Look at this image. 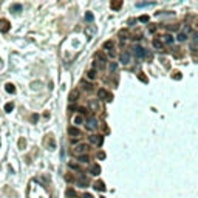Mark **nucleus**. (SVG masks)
<instances>
[{
  "label": "nucleus",
  "instance_id": "7c9ffc66",
  "mask_svg": "<svg viewBox=\"0 0 198 198\" xmlns=\"http://www.w3.org/2000/svg\"><path fill=\"white\" fill-rule=\"evenodd\" d=\"M78 112L81 113V115H84V113H87V108H84V107H81V108L78 110Z\"/></svg>",
  "mask_w": 198,
  "mask_h": 198
},
{
  "label": "nucleus",
  "instance_id": "7ed1b4c3",
  "mask_svg": "<svg viewBox=\"0 0 198 198\" xmlns=\"http://www.w3.org/2000/svg\"><path fill=\"white\" fill-rule=\"evenodd\" d=\"M88 141L91 144H94V146H102L104 138H102L101 135H91V136H88Z\"/></svg>",
  "mask_w": 198,
  "mask_h": 198
},
{
  "label": "nucleus",
  "instance_id": "f03ea898",
  "mask_svg": "<svg viewBox=\"0 0 198 198\" xmlns=\"http://www.w3.org/2000/svg\"><path fill=\"white\" fill-rule=\"evenodd\" d=\"M87 144H79V146H76L74 148H73V153L74 155H78V157H81V155H85L87 153Z\"/></svg>",
  "mask_w": 198,
  "mask_h": 198
},
{
  "label": "nucleus",
  "instance_id": "473e14b6",
  "mask_svg": "<svg viewBox=\"0 0 198 198\" xmlns=\"http://www.w3.org/2000/svg\"><path fill=\"white\" fill-rule=\"evenodd\" d=\"M85 19H87V20H93V16H91V14L88 13V14H87V16H85Z\"/></svg>",
  "mask_w": 198,
  "mask_h": 198
},
{
  "label": "nucleus",
  "instance_id": "4468645a",
  "mask_svg": "<svg viewBox=\"0 0 198 198\" xmlns=\"http://www.w3.org/2000/svg\"><path fill=\"white\" fill-rule=\"evenodd\" d=\"M90 108L91 110H94V112H98V110H99V101H98V99H93V101H90Z\"/></svg>",
  "mask_w": 198,
  "mask_h": 198
},
{
  "label": "nucleus",
  "instance_id": "2eb2a0df",
  "mask_svg": "<svg viewBox=\"0 0 198 198\" xmlns=\"http://www.w3.org/2000/svg\"><path fill=\"white\" fill-rule=\"evenodd\" d=\"M8 29H9V23L6 20L0 19V31H8Z\"/></svg>",
  "mask_w": 198,
  "mask_h": 198
},
{
  "label": "nucleus",
  "instance_id": "c9c22d12",
  "mask_svg": "<svg viewBox=\"0 0 198 198\" xmlns=\"http://www.w3.org/2000/svg\"><path fill=\"white\" fill-rule=\"evenodd\" d=\"M84 198H93V197H91L90 193H85V195H84Z\"/></svg>",
  "mask_w": 198,
  "mask_h": 198
},
{
  "label": "nucleus",
  "instance_id": "f8f14e48",
  "mask_svg": "<svg viewBox=\"0 0 198 198\" xmlns=\"http://www.w3.org/2000/svg\"><path fill=\"white\" fill-rule=\"evenodd\" d=\"M78 99H79V91L78 90H73L70 93V96H68V101H70V102H76Z\"/></svg>",
  "mask_w": 198,
  "mask_h": 198
},
{
  "label": "nucleus",
  "instance_id": "393cba45",
  "mask_svg": "<svg viewBox=\"0 0 198 198\" xmlns=\"http://www.w3.org/2000/svg\"><path fill=\"white\" fill-rule=\"evenodd\" d=\"M6 90H8V93H14V91H16L13 84H6Z\"/></svg>",
  "mask_w": 198,
  "mask_h": 198
},
{
  "label": "nucleus",
  "instance_id": "6e6552de",
  "mask_svg": "<svg viewBox=\"0 0 198 198\" xmlns=\"http://www.w3.org/2000/svg\"><path fill=\"white\" fill-rule=\"evenodd\" d=\"M98 98H99V101H105V98H108L107 101H110V99H112V96H110V94H108L104 88H101V90L98 91Z\"/></svg>",
  "mask_w": 198,
  "mask_h": 198
},
{
  "label": "nucleus",
  "instance_id": "a211bd4d",
  "mask_svg": "<svg viewBox=\"0 0 198 198\" xmlns=\"http://www.w3.org/2000/svg\"><path fill=\"white\" fill-rule=\"evenodd\" d=\"M78 161L79 163H88L90 158H88V155H81V157H78Z\"/></svg>",
  "mask_w": 198,
  "mask_h": 198
},
{
  "label": "nucleus",
  "instance_id": "ddd939ff",
  "mask_svg": "<svg viewBox=\"0 0 198 198\" xmlns=\"http://www.w3.org/2000/svg\"><path fill=\"white\" fill-rule=\"evenodd\" d=\"M94 59H96L98 62H101L102 65H105V64H107V59H105V56L102 54V53H96V54H94Z\"/></svg>",
  "mask_w": 198,
  "mask_h": 198
},
{
  "label": "nucleus",
  "instance_id": "39448f33",
  "mask_svg": "<svg viewBox=\"0 0 198 198\" xmlns=\"http://www.w3.org/2000/svg\"><path fill=\"white\" fill-rule=\"evenodd\" d=\"M119 60H121V64H124V65H128V64H130V51H122L121 53Z\"/></svg>",
  "mask_w": 198,
  "mask_h": 198
},
{
  "label": "nucleus",
  "instance_id": "2f4dec72",
  "mask_svg": "<svg viewBox=\"0 0 198 198\" xmlns=\"http://www.w3.org/2000/svg\"><path fill=\"white\" fill-rule=\"evenodd\" d=\"M116 67H118L116 64H112V65H110V70H112V71H115V70H116Z\"/></svg>",
  "mask_w": 198,
  "mask_h": 198
},
{
  "label": "nucleus",
  "instance_id": "0eeeda50",
  "mask_svg": "<svg viewBox=\"0 0 198 198\" xmlns=\"http://www.w3.org/2000/svg\"><path fill=\"white\" fill-rule=\"evenodd\" d=\"M152 47H153L155 50H158V51H161V50L164 48V43H163V40L159 39V37H155L153 42H152Z\"/></svg>",
  "mask_w": 198,
  "mask_h": 198
},
{
  "label": "nucleus",
  "instance_id": "a878e982",
  "mask_svg": "<svg viewBox=\"0 0 198 198\" xmlns=\"http://www.w3.org/2000/svg\"><path fill=\"white\" fill-rule=\"evenodd\" d=\"M11 11H13V13H16V11H22V6L20 5H13V6H11Z\"/></svg>",
  "mask_w": 198,
  "mask_h": 198
},
{
  "label": "nucleus",
  "instance_id": "c756f323",
  "mask_svg": "<svg viewBox=\"0 0 198 198\" xmlns=\"http://www.w3.org/2000/svg\"><path fill=\"white\" fill-rule=\"evenodd\" d=\"M84 87H85V90H87V91H90L91 88H93V87H91L90 84H84Z\"/></svg>",
  "mask_w": 198,
  "mask_h": 198
},
{
  "label": "nucleus",
  "instance_id": "5701e85b",
  "mask_svg": "<svg viewBox=\"0 0 198 198\" xmlns=\"http://www.w3.org/2000/svg\"><path fill=\"white\" fill-rule=\"evenodd\" d=\"M94 186H96V189H98V190H105V186H104V183H101V181H99V183H96V184H94Z\"/></svg>",
  "mask_w": 198,
  "mask_h": 198
},
{
  "label": "nucleus",
  "instance_id": "9d476101",
  "mask_svg": "<svg viewBox=\"0 0 198 198\" xmlns=\"http://www.w3.org/2000/svg\"><path fill=\"white\" fill-rule=\"evenodd\" d=\"M90 173L93 175V177H98V175L101 173V166H99V164H93L90 167Z\"/></svg>",
  "mask_w": 198,
  "mask_h": 198
},
{
  "label": "nucleus",
  "instance_id": "f704fd0d",
  "mask_svg": "<svg viewBox=\"0 0 198 198\" xmlns=\"http://www.w3.org/2000/svg\"><path fill=\"white\" fill-rule=\"evenodd\" d=\"M70 167H71V169H76V170H78V164H73V163H71Z\"/></svg>",
  "mask_w": 198,
  "mask_h": 198
},
{
  "label": "nucleus",
  "instance_id": "72a5a7b5",
  "mask_svg": "<svg viewBox=\"0 0 198 198\" xmlns=\"http://www.w3.org/2000/svg\"><path fill=\"white\" fill-rule=\"evenodd\" d=\"M98 158H99V159H104V158H105V153H102V152H101V153L98 155Z\"/></svg>",
  "mask_w": 198,
  "mask_h": 198
},
{
  "label": "nucleus",
  "instance_id": "dca6fc26",
  "mask_svg": "<svg viewBox=\"0 0 198 198\" xmlns=\"http://www.w3.org/2000/svg\"><path fill=\"white\" fill-rule=\"evenodd\" d=\"M175 40H178V42H186L187 40V34H184V33H178L177 34V37H175Z\"/></svg>",
  "mask_w": 198,
  "mask_h": 198
},
{
  "label": "nucleus",
  "instance_id": "c85d7f7f",
  "mask_svg": "<svg viewBox=\"0 0 198 198\" xmlns=\"http://www.w3.org/2000/svg\"><path fill=\"white\" fill-rule=\"evenodd\" d=\"M139 22H144V23H146V22H148V17L147 16H141L139 17Z\"/></svg>",
  "mask_w": 198,
  "mask_h": 198
},
{
  "label": "nucleus",
  "instance_id": "cd10ccee",
  "mask_svg": "<svg viewBox=\"0 0 198 198\" xmlns=\"http://www.w3.org/2000/svg\"><path fill=\"white\" fill-rule=\"evenodd\" d=\"M13 108H14V105L11 104V102H9V104H6V105H5V110H6V112H11V110H13Z\"/></svg>",
  "mask_w": 198,
  "mask_h": 198
},
{
  "label": "nucleus",
  "instance_id": "6ab92c4d",
  "mask_svg": "<svg viewBox=\"0 0 198 198\" xmlns=\"http://www.w3.org/2000/svg\"><path fill=\"white\" fill-rule=\"evenodd\" d=\"M122 6V2H112V8L113 9H119Z\"/></svg>",
  "mask_w": 198,
  "mask_h": 198
},
{
  "label": "nucleus",
  "instance_id": "4be33fe9",
  "mask_svg": "<svg viewBox=\"0 0 198 198\" xmlns=\"http://www.w3.org/2000/svg\"><path fill=\"white\" fill-rule=\"evenodd\" d=\"M73 122H74L76 125H81V124L84 122V119H82V118H81V116H76V118H74V119H73Z\"/></svg>",
  "mask_w": 198,
  "mask_h": 198
},
{
  "label": "nucleus",
  "instance_id": "f257e3e1",
  "mask_svg": "<svg viewBox=\"0 0 198 198\" xmlns=\"http://www.w3.org/2000/svg\"><path fill=\"white\" fill-rule=\"evenodd\" d=\"M133 54H135L138 59H144V58L147 56V51H146V48H144V47H139V45H136V47L133 48Z\"/></svg>",
  "mask_w": 198,
  "mask_h": 198
},
{
  "label": "nucleus",
  "instance_id": "412c9836",
  "mask_svg": "<svg viewBox=\"0 0 198 198\" xmlns=\"http://www.w3.org/2000/svg\"><path fill=\"white\" fill-rule=\"evenodd\" d=\"M181 33H184V34H187L189 36V33H190V28H189V25H183V28H181Z\"/></svg>",
  "mask_w": 198,
  "mask_h": 198
},
{
  "label": "nucleus",
  "instance_id": "aec40b11",
  "mask_svg": "<svg viewBox=\"0 0 198 198\" xmlns=\"http://www.w3.org/2000/svg\"><path fill=\"white\" fill-rule=\"evenodd\" d=\"M192 43L193 45H198V31H195L192 34Z\"/></svg>",
  "mask_w": 198,
  "mask_h": 198
},
{
  "label": "nucleus",
  "instance_id": "1a4fd4ad",
  "mask_svg": "<svg viewBox=\"0 0 198 198\" xmlns=\"http://www.w3.org/2000/svg\"><path fill=\"white\" fill-rule=\"evenodd\" d=\"M68 135L76 138V136H81V130H79L78 127H74V125H71V127H68Z\"/></svg>",
  "mask_w": 198,
  "mask_h": 198
},
{
  "label": "nucleus",
  "instance_id": "20e7f679",
  "mask_svg": "<svg viewBox=\"0 0 198 198\" xmlns=\"http://www.w3.org/2000/svg\"><path fill=\"white\" fill-rule=\"evenodd\" d=\"M113 47H115V43H113L112 40H108V42H105V43H104V50H107V51H108L110 58H115V54H116V53L113 51Z\"/></svg>",
  "mask_w": 198,
  "mask_h": 198
},
{
  "label": "nucleus",
  "instance_id": "9b49d317",
  "mask_svg": "<svg viewBox=\"0 0 198 198\" xmlns=\"http://www.w3.org/2000/svg\"><path fill=\"white\" fill-rule=\"evenodd\" d=\"M163 37H164V39H163V43H166V45H172L175 42L172 34H166V36H163Z\"/></svg>",
  "mask_w": 198,
  "mask_h": 198
},
{
  "label": "nucleus",
  "instance_id": "423d86ee",
  "mask_svg": "<svg viewBox=\"0 0 198 198\" xmlns=\"http://www.w3.org/2000/svg\"><path fill=\"white\" fill-rule=\"evenodd\" d=\"M85 127L88 128V130H93V128H96V127H98L96 118H88V119H87V122H85Z\"/></svg>",
  "mask_w": 198,
  "mask_h": 198
},
{
  "label": "nucleus",
  "instance_id": "f3484780",
  "mask_svg": "<svg viewBox=\"0 0 198 198\" xmlns=\"http://www.w3.org/2000/svg\"><path fill=\"white\" fill-rule=\"evenodd\" d=\"M67 197L68 198H76V197H78V195H76V190L74 189H67Z\"/></svg>",
  "mask_w": 198,
  "mask_h": 198
},
{
  "label": "nucleus",
  "instance_id": "b1692460",
  "mask_svg": "<svg viewBox=\"0 0 198 198\" xmlns=\"http://www.w3.org/2000/svg\"><path fill=\"white\" fill-rule=\"evenodd\" d=\"M87 78H88V79H94V78H96V73H94V70H90L88 73H87Z\"/></svg>",
  "mask_w": 198,
  "mask_h": 198
},
{
  "label": "nucleus",
  "instance_id": "bb28decb",
  "mask_svg": "<svg viewBox=\"0 0 198 198\" xmlns=\"http://www.w3.org/2000/svg\"><path fill=\"white\" fill-rule=\"evenodd\" d=\"M152 5H153V3H144V2H142V3H141V2H139V3H136V6H138V8H144V6H152Z\"/></svg>",
  "mask_w": 198,
  "mask_h": 198
}]
</instances>
